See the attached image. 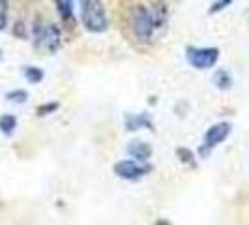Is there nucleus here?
Instances as JSON below:
<instances>
[{
	"label": "nucleus",
	"mask_w": 249,
	"mask_h": 225,
	"mask_svg": "<svg viewBox=\"0 0 249 225\" xmlns=\"http://www.w3.org/2000/svg\"><path fill=\"white\" fill-rule=\"evenodd\" d=\"M17 128V118L13 114H2L0 116V131L4 135H12Z\"/></svg>",
	"instance_id": "9b49d317"
},
{
	"label": "nucleus",
	"mask_w": 249,
	"mask_h": 225,
	"mask_svg": "<svg viewBox=\"0 0 249 225\" xmlns=\"http://www.w3.org/2000/svg\"><path fill=\"white\" fill-rule=\"evenodd\" d=\"M56 2V12L62 17L66 25H73L75 23V13H73V4L75 0H54Z\"/></svg>",
	"instance_id": "6e6552de"
},
{
	"label": "nucleus",
	"mask_w": 249,
	"mask_h": 225,
	"mask_svg": "<svg viewBox=\"0 0 249 225\" xmlns=\"http://www.w3.org/2000/svg\"><path fill=\"white\" fill-rule=\"evenodd\" d=\"M34 36H36L37 45L47 49L49 53H54L60 47V30L54 25L37 23V25H34Z\"/></svg>",
	"instance_id": "20e7f679"
},
{
	"label": "nucleus",
	"mask_w": 249,
	"mask_h": 225,
	"mask_svg": "<svg viewBox=\"0 0 249 225\" xmlns=\"http://www.w3.org/2000/svg\"><path fill=\"white\" fill-rule=\"evenodd\" d=\"M81 17H83V25L88 32L101 34L107 30L109 21H107V12L103 8L100 0H83V8H81Z\"/></svg>",
	"instance_id": "f03ea898"
},
{
	"label": "nucleus",
	"mask_w": 249,
	"mask_h": 225,
	"mask_svg": "<svg viewBox=\"0 0 249 225\" xmlns=\"http://www.w3.org/2000/svg\"><path fill=\"white\" fill-rule=\"evenodd\" d=\"M213 85L219 88V90H229L232 88V75L229 74L227 70H219L213 75Z\"/></svg>",
	"instance_id": "9d476101"
},
{
	"label": "nucleus",
	"mask_w": 249,
	"mask_h": 225,
	"mask_svg": "<svg viewBox=\"0 0 249 225\" xmlns=\"http://www.w3.org/2000/svg\"><path fill=\"white\" fill-rule=\"evenodd\" d=\"M56 109H58V103L53 101V103H47V105L37 107V114H51V112H54Z\"/></svg>",
	"instance_id": "dca6fc26"
},
{
	"label": "nucleus",
	"mask_w": 249,
	"mask_h": 225,
	"mask_svg": "<svg viewBox=\"0 0 249 225\" xmlns=\"http://www.w3.org/2000/svg\"><path fill=\"white\" fill-rule=\"evenodd\" d=\"M8 17H10V2L0 0V30L8 26Z\"/></svg>",
	"instance_id": "ddd939ff"
},
{
	"label": "nucleus",
	"mask_w": 249,
	"mask_h": 225,
	"mask_svg": "<svg viewBox=\"0 0 249 225\" xmlns=\"http://www.w3.org/2000/svg\"><path fill=\"white\" fill-rule=\"evenodd\" d=\"M127 154L133 156L139 162H146L152 156V147H150L148 143H144V141H133L127 147Z\"/></svg>",
	"instance_id": "0eeeda50"
},
{
	"label": "nucleus",
	"mask_w": 249,
	"mask_h": 225,
	"mask_svg": "<svg viewBox=\"0 0 249 225\" xmlns=\"http://www.w3.org/2000/svg\"><path fill=\"white\" fill-rule=\"evenodd\" d=\"M186 58L195 70H210L219 60L217 47H187Z\"/></svg>",
	"instance_id": "7ed1b4c3"
},
{
	"label": "nucleus",
	"mask_w": 249,
	"mask_h": 225,
	"mask_svg": "<svg viewBox=\"0 0 249 225\" xmlns=\"http://www.w3.org/2000/svg\"><path fill=\"white\" fill-rule=\"evenodd\" d=\"M176 154H178V156H182V158H180L182 162H186V163H193V160H191V158H193V154H191V150H187V149H178V150H176Z\"/></svg>",
	"instance_id": "f3484780"
},
{
	"label": "nucleus",
	"mask_w": 249,
	"mask_h": 225,
	"mask_svg": "<svg viewBox=\"0 0 249 225\" xmlns=\"http://www.w3.org/2000/svg\"><path fill=\"white\" fill-rule=\"evenodd\" d=\"M129 26H131L133 36L137 38L139 41H142V43L150 41L152 36H154V30L158 28L154 13L146 6H135L129 12Z\"/></svg>",
	"instance_id": "f257e3e1"
},
{
	"label": "nucleus",
	"mask_w": 249,
	"mask_h": 225,
	"mask_svg": "<svg viewBox=\"0 0 249 225\" xmlns=\"http://www.w3.org/2000/svg\"><path fill=\"white\" fill-rule=\"evenodd\" d=\"M28 98V94H26L25 90H13V92H8L6 94V100L8 101H13V103H25V100Z\"/></svg>",
	"instance_id": "4468645a"
},
{
	"label": "nucleus",
	"mask_w": 249,
	"mask_h": 225,
	"mask_svg": "<svg viewBox=\"0 0 249 225\" xmlns=\"http://www.w3.org/2000/svg\"><path fill=\"white\" fill-rule=\"evenodd\" d=\"M25 77L28 79V83H32V85H37L41 79H43V72L36 68V66H26L25 68Z\"/></svg>",
	"instance_id": "f8f14e48"
},
{
	"label": "nucleus",
	"mask_w": 249,
	"mask_h": 225,
	"mask_svg": "<svg viewBox=\"0 0 249 225\" xmlns=\"http://www.w3.org/2000/svg\"><path fill=\"white\" fill-rule=\"evenodd\" d=\"M232 2H234V0H215V2L212 4V8H210V13L221 12V10H225V8H229Z\"/></svg>",
	"instance_id": "2eb2a0df"
},
{
	"label": "nucleus",
	"mask_w": 249,
	"mask_h": 225,
	"mask_svg": "<svg viewBox=\"0 0 249 225\" xmlns=\"http://www.w3.org/2000/svg\"><path fill=\"white\" fill-rule=\"evenodd\" d=\"M125 128L131 131V130H141V128H152V120H150L148 114H129L125 116Z\"/></svg>",
	"instance_id": "1a4fd4ad"
},
{
	"label": "nucleus",
	"mask_w": 249,
	"mask_h": 225,
	"mask_svg": "<svg viewBox=\"0 0 249 225\" xmlns=\"http://www.w3.org/2000/svg\"><path fill=\"white\" fill-rule=\"evenodd\" d=\"M231 130H232V126L229 124V122H217L212 128H208V131L204 133V139H202L200 152L206 154V152L213 150L215 147H219L225 139L231 135Z\"/></svg>",
	"instance_id": "39448f33"
},
{
	"label": "nucleus",
	"mask_w": 249,
	"mask_h": 225,
	"mask_svg": "<svg viewBox=\"0 0 249 225\" xmlns=\"http://www.w3.org/2000/svg\"><path fill=\"white\" fill-rule=\"evenodd\" d=\"M150 169L139 160H122L114 165V173L116 176L124 178V180H139L148 173Z\"/></svg>",
	"instance_id": "423d86ee"
}]
</instances>
